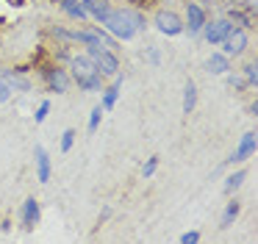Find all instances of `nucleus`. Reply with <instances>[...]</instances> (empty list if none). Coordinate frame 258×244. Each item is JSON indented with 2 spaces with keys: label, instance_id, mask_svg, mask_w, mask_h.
Returning <instances> with one entry per match:
<instances>
[{
  "label": "nucleus",
  "instance_id": "19",
  "mask_svg": "<svg viewBox=\"0 0 258 244\" xmlns=\"http://www.w3.org/2000/svg\"><path fill=\"white\" fill-rule=\"evenodd\" d=\"M73 139H75V131H67V133H64V139H61V150H64V153L73 147Z\"/></svg>",
  "mask_w": 258,
  "mask_h": 244
},
{
  "label": "nucleus",
  "instance_id": "8",
  "mask_svg": "<svg viewBox=\"0 0 258 244\" xmlns=\"http://www.w3.org/2000/svg\"><path fill=\"white\" fill-rule=\"evenodd\" d=\"M228 31H230V22L219 20V22H214V25L206 28V39H208L211 44H217V42H222V39L228 36Z\"/></svg>",
  "mask_w": 258,
  "mask_h": 244
},
{
  "label": "nucleus",
  "instance_id": "14",
  "mask_svg": "<svg viewBox=\"0 0 258 244\" xmlns=\"http://www.w3.org/2000/svg\"><path fill=\"white\" fill-rule=\"evenodd\" d=\"M195 100H197V92H195V83H186V97H183V111L189 114L191 108H195Z\"/></svg>",
  "mask_w": 258,
  "mask_h": 244
},
{
  "label": "nucleus",
  "instance_id": "2",
  "mask_svg": "<svg viewBox=\"0 0 258 244\" xmlns=\"http://www.w3.org/2000/svg\"><path fill=\"white\" fill-rule=\"evenodd\" d=\"M73 75H75V81H78V86L86 89V92L100 89V72H97V67L92 64L89 58H75L73 61Z\"/></svg>",
  "mask_w": 258,
  "mask_h": 244
},
{
  "label": "nucleus",
  "instance_id": "3",
  "mask_svg": "<svg viewBox=\"0 0 258 244\" xmlns=\"http://www.w3.org/2000/svg\"><path fill=\"white\" fill-rule=\"evenodd\" d=\"M89 61L97 67V72H103V75H117V70H119L114 53L106 47H92L89 44Z\"/></svg>",
  "mask_w": 258,
  "mask_h": 244
},
{
  "label": "nucleus",
  "instance_id": "4",
  "mask_svg": "<svg viewBox=\"0 0 258 244\" xmlns=\"http://www.w3.org/2000/svg\"><path fill=\"white\" fill-rule=\"evenodd\" d=\"M156 25H158V31L167 33V36H178V33L183 31L180 20L172 14V11H158V14H156Z\"/></svg>",
  "mask_w": 258,
  "mask_h": 244
},
{
  "label": "nucleus",
  "instance_id": "24",
  "mask_svg": "<svg viewBox=\"0 0 258 244\" xmlns=\"http://www.w3.org/2000/svg\"><path fill=\"white\" fill-rule=\"evenodd\" d=\"M156 166H158V161H156V158H150V161H147V166H145V175L150 177L153 172H156Z\"/></svg>",
  "mask_w": 258,
  "mask_h": 244
},
{
  "label": "nucleus",
  "instance_id": "17",
  "mask_svg": "<svg viewBox=\"0 0 258 244\" xmlns=\"http://www.w3.org/2000/svg\"><path fill=\"white\" fill-rule=\"evenodd\" d=\"M236 214H239V203H230L228 208H225V216H222V227H228L230 222L236 219Z\"/></svg>",
  "mask_w": 258,
  "mask_h": 244
},
{
  "label": "nucleus",
  "instance_id": "6",
  "mask_svg": "<svg viewBox=\"0 0 258 244\" xmlns=\"http://www.w3.org/2000/svg\"><path fill=\"white\" fill-rule=\"evenodd\" d=\"M186 11H189V31L200 33L203 25H206V11H203L200 3H186Z\"/></svg>",
  "mask_w": 258,
  "mask_h": 244
},
{
  "label": "nucleus",
  "instance_id": "9",
  "mask_svg": "<svg viewBox=\"0 0 258 244\" xmlns=\"http://www.w3.org/2000/svg\"><path fill=\"white\" fill-rule=\"evenodd\" d=\"M36 175H39L42 183L50 180V158H47V153L42 147H36Z\"/></svg>",
  "mask_w": 258,
  "mask_h": 244
},
{
  "label": "nucleus",
  "instance_id": "1",
  "mask_svg": "<svg viewBox=\"0 0 258 244\" xmlns=\"http://www.w3.org/2000/svg\"><path fill=\"white\" fill-rule=\"evenodd\" d=\"M100 22L114 33V36H119V39H131L136 31H142V28H145L142 14H139V11H131V9H117V11L108 9V14L103 17Z\"/></svg>",
  "mask_w": 258,
  "mask_h": 244
},
{
  "label": "nucleus",
  "instance_id": "23",
  "mask_svg": "<svg viewBox=\"0 0 258 244\" xmlns=\"http://www.w3.org/2000/svg\"><path fill=\"white\" fill-rule=\"evenodd\" d=\"M197 238H200V233H183V236H180V241H183V244H195Z\"/></svg>",
  "mask_w": 258,
  "mask_h": 244
},
{
  "label": "nucleus",
  "instance_id": "16",
  "mask_svg": "<svg viewBox=\"0 0 258 244\" xmlns=\"http://www.w3.org/2000/svg\"><path fill=\"white\" fill-rule=\"evenodd\" d=\"M208 70H211V72H225V70H228L225 55H211V58H208Z\"/></svg>",
  "mask_w": 258,
  "mask_h": 244
},
{
  "label": "nucleus",
  "instance_id": "27",
  "mask_svg": "<svg viewBox=\"0 0 258 244\" xmlns=\"http://www.w3.org/2000/svg\"><path fill=\"white\" fill-rule=\"evenodd\" d=\"M12 3H14V6H23V3H25V0H12Z\"/></svg>",
  "mask_w": 258,
  "mask_h": 244
},
{
  "label": "nucleus",
  "instance_id": "10",
  "mask_svg": "<svg viewBox=\"0 0 258 244\" xmlns=\"http://www.w3.org/2000/svg\"><path fill=\"white\" fill-rule=\"evenodd\" d=\"M45 75H47V83H50L53 89H56V92H67V75H64V70H45Z\"/></svg>",
  "mask_w": 258,
  "mask_h": 244
},
{
  "label": "nucleus",
  "instance_id": "15",
  "mask_svg": "<svg viewBox=\"0 0 258 244\" xmlns=\"http://www.w3.org/2000/svg\"><path fill=\"white\" fill-rule=\"evenodd\" d=\"M119 86H122V81L117 78V81H114V86L108 89L106 97H103V105H106V108H111V105H114V100H117V94H119Z\"/></svg>",
  "mask_w": 258,
  "mask_h": 244
},
{
  "label": "nucleus",
  "instance_id": "20",
  "mask_svg": "<svg viewBox=\"0 0 258 244\" xmlns=\"http://www.w3.org/2000/svg\"><path fill=\"white\" fill-rule=\"evenodd\" d=\"M9 94H12V89H9V83L0 78V103H3V100H9Z\"/></svg>",
  "mask_w": 258,
  "mask_h": 244
},
{
  "label": "nucleus",
  "instance_id": "18",
  "mask_svg": "<svg viewBox=\"0 0 258 244\" xmlns=\"http://www.w3.org/2000/svg\"><path fill=\"white\" fill-rule=\"evenodd\" d=\"M241 180H244V172H236L233 177H228V183H225V189H228V192H230V189H236V186H239Z\"/></svg>",
  "mask_w": 258,
  "mask_h": 244
},
{
  "label": "nucleus",
  "instance_id": "21",
  "mask_svg": "<svg viewBox=\"0 0 258 244\" xmlns=\"http://www.w3.org/2000/svg\"><path fill=\"white\" fill-rule=\"evenodd\" d=\"M47 111H50V103H42V105H39V111H36V122H45Z\"/></svg>",
  "mask_w": 258,
  "mask_h": 244
},
{
  "label": "nucleus",
  "instance_id": "13",
  "mask_svg": "<svg viewBox=\"0 0 258 244\" xmlns=\"http://www.w3.org/2000/svg\"><path fill=\"white\" fill-rule=\"evenodd\" d=\"M61 9L67 11L70 17H75V20H84V17H86V9L78 3V0H64V3H61Z\"/></svg>",
  "mask_w": 258,
  "mask_h": 244
},
{
  "label": "nucleus",
  "instance_id": "5",
  "mask_svg": "<svg viewBox=\"0 0 258 244\" xmlns=\"http://www.w3.org/2000/svg\"><path fill=\"white\" fill-rule=\"evenodd\" d=\"M247 47V31H228V36H225V53L228 55H239L241 50Z\"/></svg>",
  "mask_w": 258,
  "mask_h": 244
},
{
  "label": "nucleus",
  "instance_id": "11",
  "mask_svg": "<svg viewBox=\"0 0 258 244\" xmlns=\"http://www.w3.org/2000/svg\"><path fill=\"white\" fill-rule=\"evenodd\" d=\"M252 150H255V133H244V139H241V144H239V150H236L233 161H244V158H250Z\"/></svg>",
  "mask_w": 258,
  "mask_h": 244
},
{
  "label": "nucleus",
  "instance_id": "25",
  "mask_svg": "<svg viewBox=\"0 0 258 244\" xmlns=\"http://www.w3.org/2000/svg\"><path fill=\"white\" fill-rule=\"evenodd\" d=\"M244 75H247V81H255V64H250V67H247V70H244Z\"/></svg>",
  "mask_w": 258,
  "mask_h": 244
},
{
  "label": "nucleus",
  "instance_id": "12",
  "mask_svg": "<svg viewBox=\"0 0 258 244\" xmlns=\"http://www.w3.org/2000/svg\"><path fill=\"white\" fill-rule=\"evenodd\" d=\"M84 9H86V14H95L97 20H103V17L108 14V0H84Z\"/></svg>",
  "mask_w": 258,
  "mask_h": 244
},
{
  "label": "nucleus",
  "instance_id": "7",
  "mask_svg": "<svg viewBox=\"0 0 258 244\" xmlns=\"http://www.w3.org/2000/svg\"><path fill=\"white\" fill-rule=\"evenodd\" d=\"M36 222H39V203L31 197V200H25V208H23V227L25 230H34Z\"/></svg>",
  "mask_w": 258,
  "mask_h": 244
},
{
  "label": "nucleus",
  "instance_id": "22",
  "mask_svg": "<svg viewBox=\"0 0 258 244\" xmlns=\"http://www.w3.org/2000/svg\"><path fill=\"white\" fill-rule=\"evenodd\" d=\"M97 122H100V108H95V111H92V116H89V131H95V128H97Z\"/></svg>",
  "mask_w": 258,
  "mask_h": 244
},
{
  "label": "nucleus",
  "instance_id": "26",
  "mask_svg": "<svg viewBox=\"0 0 258 244\" xmlns=\"http://www.w3.org/2000/svg\"><path fill=\"white\" fill-rule=\"evenodd\" d=\"M131 3H134V6H145V9H147V6H153L156 0H131Z\"/></svg>",
  "mask_w": 258,
  "mask_h": 244
}]
</instances>
